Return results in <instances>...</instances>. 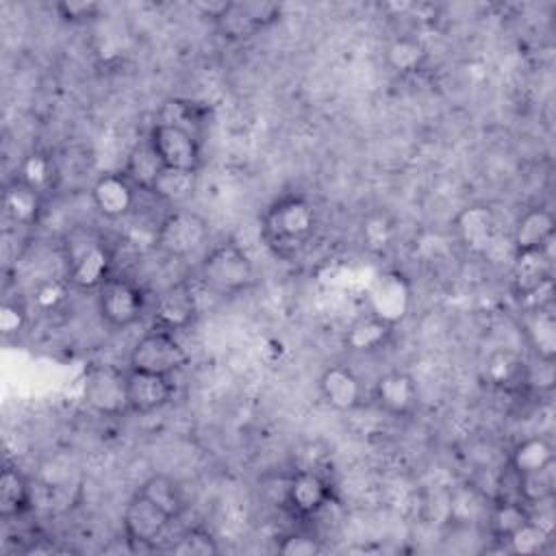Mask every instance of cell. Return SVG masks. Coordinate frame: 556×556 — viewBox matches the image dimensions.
Masks as SVG:
<instances>
[{"instance_id":"1","label":"cell","mask_w":556,"mask_h":556,"mask_svg":"<svg viewBox=\"0 0 556 556\" xmlns=\"http://www.w3.org/2000/svg\"><path fill=\"white\" fill-rule=\"evenodd\" d=\"M317 232V211L304 195H280L261 217V237L280 258L300 254Z\"/></svg>"},{"instance_id":"2","label":"cell","mask_w":556,"mask_h":556,"mask_svg":"<svg viewBox=\"0 0 556 556\" xmlns=\"http://www.w3.org/2000/svg\"><path fill=\"white\" fill-rule=\"evenodd\" d=\"M252 282L254 265L250 256L232 241L211 248L198 267V285L215 295H237Z\"/></svg>"},{"instance_id":"3","label":"cell","mask_w":556,"mask_h":556,"mask_svg":"<svg viewBox=\"0 0 556 556\" xmlns=\"http://www.w3.org/2000/svg\"><path fill=\"white\" fill-rule=\"evenodd\" d=\"M87 406L102 417H119L128 410V369L113 363H91L83 378Z\"/></svg>"},{"instance_id":"4","label":"cell","mask_w":556,"mask_h":556,"mask_svg":"<svg viewBox=\"0 0 556 556\" xmlns=\"http://www.w3.org/2000/svg\"><path fill=\"white\" fill-rule=\"evenodd\" d=\"M208 239V224L191 208L169 211L154 235L156 248L174 258H187L198 252Z\"/></svg>"},{"instance_id":"5","label":"cell","mask_w":556,"mask_h":556,"mask_svg":"<svg viewBox=\"0 0 556 556\" xmlns=\"http://www.w3.org/2000/svg\"><path fill=\"white\" fill-rule=\"evenodd\" d=\"M187 361H189V354L185 352L180 341L174 337V332L154 328L132 345L128 369L172 376L174 371L182 369Z\"/></svg>"},{"instance_id":"6","label":"cell","mask_w":556,"mask_h":556,"mask_svg":"<svg viewBox=\"0 0 556 556\" xmlns=\"http://www.w3.org/2000/svg\"><path fill=\"white\" fill-rule=\"evenodd\" d=\"M111 250L102 241L87 239L70 248L65 282L78 291H98L111 278Z\"/></svg>"},{"instance_id":"7","label":"cell","mask_w":556,"mask_h":556,"mask_svg":"<svg viewBox=\"0 0 556 556\" xmlns=\"http://www.w3.org/2000/svg\"><path fill=\"white\" fill-rule=\"evenodd\" d=\"M146 295L128 278L111 276L98 289V313L111 328H128L143 315Z\"/></svg>"},{"instance_id":"8","label":"cell","mask_w":556,"mask_h":556,"mask_svg":"<svg viewBox=\"0 0 556 556\" xmlns=\"http://www.w3.org/2000/svg\"><path fill=\"white\" fill-rule=\"evenodd\" d=\"M278 17L280 7L274 2H226L215 26L224 39L243 41L278 22Z\"/></svg>"},{"instance_id":"9","label":"cell","mask_w":556,"mask_h":556,"mask_svg":"<svg viewBox=\"0 0 556 556\" xmlns=\"http://www.w3.org/2000/svg\"><path fill=\"white\" fill-rule=\"evenodd\" d=\"M510 287L515 298L528 306L536 295L552 289V245L513 254Z\"/></svg>"},{"instance_id":"10","label":"cell","mask_w":556,"mask_h":556,"mask_svg":"<svg viewBox=\"0 0 556 556\" xmlns=\"http://www.w3.org/2000/svg\"><path fill=\"white\" fill-rule=\"evenodd\" d=\"M172 521L174 519L165 510H161L154 502H150L139 491L128 500L122 513V528L130 549L152 545Z\"/></svg>"},{"instance_id":"11","label":"cell","mask_w":556,"mask_h":556,"mask_svg":"<svg viewBox=\"0 0 556 556\" xmlns=\"http://www.w3.org/2000/svg\"><path fill=\"white\" fill-rule=\"evenodd\" d=\"M152 148L156 150L159 159L165 167L172 169H185V172H198L202 163V150L200 139L191 132L169 126V124H154L148 135Z\"/></svg>"},{"instance_id":"12","label":"cell","mask_w":556,"mask_h":556,"mask_svg":"<svg viewBox=\"0 0 556 556\" xmlns=\"http://www.w3.org/2000/svg\"><path fill=\"white\" fill-rule=\"evenodd\" d=\"M198 293L193 280H180L163 289L154 304V324L161 330H182L198 315Z\"/></svg>"},{"instance_id":"13","label":"cell","mask_w":556,"mask_h":556,"mask_svg":"<svg viewBox=\"0 0 556 556\" xmlns=\"http://www.w3.org/2000/svg\"><path fill=\"white\" fill-rule=\"evenodd\" d=\"M369 315L395 326L410 306V285L400 271L380 274L369 289Z\"/></svg>"},{"instance_id":"14","label":"cell","mask_w":556,"mask_h":556,"mask_svg":"<svg viewBox=\"0 0 556 556\" xmlns=\"http://www.w3.org/2000/svg\"><path fill=\"white\" fill-rule=\"evenodd\" d=\"M174 397L172 376L128 369V410L150 415L167 406Z\"/></svg>"},{"instance_id":"15","label":"cell","mask_w":556,"mask_h":556,"mask_svg":"<svg viewBox=\"0 0 556 556\" xmlns=\"http://www.w3.org/2000/svg\"><path fill=\"white\" fill-rule=\"evenodd\" d=\"M374 402L393 417H408L419 404V389L410 374L387 371L374 384Z\"/></svg>"},{"instance_id":"16","label":"cell","mask_w":556,"mask_h":556,"mask_svg":"<svg viewBox=\"0 0 556 556\" xmlns=\"http://www.w3.org/2000/svg\"><path fill=\"white\" fill-rule=\"evenodd\" d=\"M137 200L135 185L122 172L102 174L91 187V202L106 219L126 217Z\"/></svg>"},{"instance_id":"17","label":"cell","mask_w":556,"mask_h":556,"mask_svg":"<svg viewBox=\"0 0 556 556\" xmlns=\"http://www.w3.org/2000/svg\"><path fill=\"white\" fill-rule=\"evenodd\" d=\"M456 235L460 243L473 254H486L497 237L495 213L486 204L465 206L454 219Z\"/></svg>"},{"instance_id":"18","label":"cell","mask_w":556,"mask_h":556,"mask_svg":"<svg viewBox=\"0 0 556 556\" xmlns=\"http://www.w3.org/2000/svg\"><path fill=\"white\" fill-rule=\"evenodd\" d=\"M285 502L293 515L313 517L321 508L328 506L330 484L321 473H317L313 469H302L291 476V480L287 484Z\"/></svg>"},{"instance_id":"19","label":"cell","mask_w":556,"mask_h":556,"mask_svg":"<svg viewBox=\"0 0 556 556\" xmlns=\"http://www.w3.org/2000/svg\"><path fill=\"white\" fill-rule=\"evenodd\" d=\"M319 393L324 402L341 413L354 410L363 404V384L361 378L341 363L328 365L319 376Z\"/></svg>"},{"instance_id":"20","label":"cell","mask_w":556,"mask_h":556,"mask_svg":"<svg viewBox=\"0 0 556 556\" xmlns=\"http://www.w3.org/2000/svg\"><path fill=\"white\" fill-rule=\"evenodd\" d=\"M554 235H556L554 213L545 206H532L517 219L513 228L510 245L515 252L543 250L554 243Z\"/></svg>"},{"instance_id":"21","label":"cell","mask_w":556,"mask_h":556,"mask_svg":"<svg viewBox=\"0 0 556 556\" xmlns=\"http://www.w3.org/2000/svg\"><path fill=\"white\" fill-rule=\"evenodd\" d=\"M523 332L536 358H556V317L549 306L523 308Z\"/></svg>"},{"instance_id":"22","label":"cell","mask_w":556,"mask_h":556,"mask_svg":"<svg viewBox=\"0 0 556 556\" xmlns=\"http://www.w3.org/2000/svg\"><path fill=\"white\" fill-rule=\"evenodd\" d=\"M2 208L11 224L35 226L43 213V195L13 178L2 193Z\"/></svg>"},{"instance_id":"23","label":"cell","mask_w":556,"mask_h":556,"mask_svg":"<svg viewBox=\"0 0 556 556\" xmlns=\"http://www.w3.org/2000/svg\"><path fill=\"white\" fill-rule=\"evenodd\" d=\"M163 167H165V165H163V161L159 159L156 150L152 148L150 139H141V141H137V143L130 148L122 174L135 185L137 191L150 193L152 187H154V182H156V178L161 176Z\"/></svg>"},{"instance_id":"24","label":"cell","mask_w":556,"mask_h":556,"mask_svg":"<svg viewBox=\"0 0 556 556\" xmlns=\"http://www.w3.org/2000/svg\"><path fill=\"white\" fill-rule=\"evenodd\" d=\"M15 178L20 182H24L26 187L35 189L37 193L46 195V193L56 189V185L61 180V167H59L56 159L50 152L35 150V152H28L20 161Z\"/></svg>"},{"instance_id":"25","label":"cell","mask_w":556,"mask_h":556,"mask_svg":"<svg viewBox=\"0 0 556 556\" xmlns=\"http://www.w3.org/2000/svg\"><path fill=\"white\" fill-rule=\"evenodd\" d=\"M532 519L530 506H526L517 497H497L489 510L486 528L489 534L497 541H508L519 528H523Z\"/></svg>"},{"instance_id":"26","label":"cell","mask_w":556,"mask_h":556,"mask_svg":"<svg viewBox=\"0 0 556 556\" xmlns=\"http://www.w3.org/2000/svg\"><path fill=\"white\" fill-rule=\"evenodd\" d=\"M30 508V486L15 465H4L0 473V517L4 521L22 517Z\"/></svg>"},{"instance_id":"27","label":"cell","mask_w":556,"mask_h":556,"mask_svg":"<svg viewBox=\"0 0 556 556\" xmlns=\"http://www.w3.org/2000/svg\"><path fill=\"white\" fill-rule=\"evenodd\" d=\"M554 465V447L543 437H528L519 441L508 458V469L515 476L539 471Z\"/></svg>"},{"instance_id":"28","label":"cell","mask_w":556,"mask_h":556,"mask_svg":"<svg viewBox=\"0 0 556 556\" xmlns=\"http://www.w3.org/2000/svg\"><path fill=\"white\" fill-rule=\"evenodd\" d=\"M198 187V172H185V169H172L163 167L161 176L156 178L152 187V195L165 204L180 206L187 200L193 198Z\"/></svg>"},{"instance_id":"29","label":"cell","mask_w":556,"mask_h":556,"mask_svg":"<svg viewBox=\"0 0 556 556\" xmlns=\"http://www.w3.org/2000/svg\"><path fill=\"white\" fill-rule=\"evenodd\" d=\"M137 491L141 495H146L150 502H154L161 510H165L172 519L180 517V513L185 510L182 491H180L178 482L169 476H163V473L150 476Z\"/></svg>"},{"instance_id":"30","label":"cell","mask_w":556,"mask_h":556,"mask_svg":"<svg viewBox=\"0 0 556 556\" xmlns=\"http://www.w3.org/2000/svg\"><path fill=\"white\" fill-rule=\"evenodd\" d=\"M554 489H556L554 465H549L545 469H539V471L521 473L515 480V495H517V500H521L530 508L549 502L554 497Z\"/></svg>"},{"instance_id":"31","label":"cell","mask_w":556,"mask_h":556,"mask_svg":"<svg viewBox=\"0 0 556 556\" xmlns=\"http://www.w3.org/2000/svg\"><path fill=\"white\" fill-rule=\"evenodd\" d=\"M391 324L374 317V315H367L363 319H358L345 334V343L350 350L354 352H374L378 350L380 345L387 343L389 334H391Z\"/></svg>"},{"instance_id":"32","label":"cell","mask_w":556,"mask_h":556,"mask_svg":"<svg viewBox=\"0 0 556 556\" xmlns=\"http://www.w3.org/2000/svg\"><path fill=\"white\" fill-rule=\"evenodd\" d=\"M426 48L415 37H397L387 46V63L397 74H413L419 72L426 63Z\"/></svg>"},{"instance_id":"33","label":"cell","mask_w":556,"mask_h":556,"mask_svg":"<svg viewBox=\"0 0 556 556\" xmlns=\"http://www.w3.org/2000/svg\"><path fill=\"white\" fill-rule=\"evenodd\" d=\"M159 124H169L182 128L200 139V128L204 124V109L189 100H167L159 111Z\"/></svg>"},{"instance_id":"34","label":"cell","mask_w":556,"mask_h":556,"mask_svg":"<svg viewBox=\"0 0 556 556\" xmlns=\"http://www.w3.org/2000/svg\"><path fill=\"white\" fill-rule=\"evenodd\" d=\"M549 541V530L543 528L534 517L519 528L506 543L515 554H539Z\"/></svg>"},{"instance_id":"35","label":"cell","mask_w":556,"mask_h":556,"mask_svg":"<svg viewBox=\"0 0 556 556\" xmlns=\"http://www.w3.org/2000/svg\"><path fill=\"white\" fill-rule=\"evenodd\" d=\"M174 554L180 556H213L219 552L213 534L204 528H189L187 532H182L176 541V545L172 547Z\"/></svg>"},{"instance_id":"36","label":"cell","mask_w":556,"mask_h":556,"mask_svg":"<svg viewBox=\"0 0 556 556\" xmlns=\"http://www.w3.org/2000/svg\"><path fill=\"white\" fill-rule=\"evenodd\" d=\"M324 547L319 543V539H313L308 534H300V532H291L285 534L282 541L278 543V552L285 556H313L319 554Z\"/></svg>"},{"instance_id":"37","label":"cell","mask_w":556,"mask_h":556,"mask_svg":"<svg viewBox=\"0 0 556 556\" xmlns=\"http://www.w3.org/2000/svg\"><path fill=\"white\" fill-rule=\"evenodd\" d=\"M56 13L59 17H63L65 22H87L91 17L98 15L100 11V4L98 2H85V0H65V2H56Z\"/></svg>"},{"instance_id":"38","label":"cell","mask_w":556,"mask_h":556,"mask_svg":"<svg viewBox=\"0 0 556 556\" xmlns=\"http://www.w3.org/2000/svg\"><path fill=\"white\" fill-rule=\"evenodd\" d=\"M26 308L20 302H4L0 308V330L4 337H15L26 326Z\"/></svg>"},{"instance_id":"39","label":"cell","mask_w":556,"mask_h":556,"mask_svg":"<svg viewBox=\"0 0 556 556\" xmlns=\"http://www.w3.org/2000/svg\"><path fill=\"white\" fill-rule=\"evenodd\" d=\"M517 369V363L513 358H508L506 354H495L491 361H489V378L493 384H504L513 378Z\"/></svg>"},{"instance_id":"40","label":"cell","mask_w":556,"mask_h":556,"mask_svg":"<svg viewBox=\"0 0 556 556\" xmlns=\"http://www.w3.org/2000/svg\"><path fill=\"white\" fill-rule=\"evenodd\" d=\"M70 285L63 280V282H59V280H54V282H46V285H41L39 289H37V293H35V298H37V304L41 306V308H50V306H56L63 298H65V289H67Z\"/></svg>"}]
</instances>
